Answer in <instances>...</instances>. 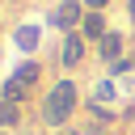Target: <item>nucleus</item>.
<instances>
[{
    "label": "nucleus",
    "mask_w": 135,
    "mask_h": 135,
    "mask_svg": "<svg viewBox=\"0 0 135 135\" xmlns=\"http://www.w3.org/2000/svg\"><path fill=\"white\" fill-rule=\"evenodd\" d=\"M72 110H76V84H72V80H59V84L51 89L46 105H42V118H46L51 127H63Z\"/></svg>",
    "instance_id": "obj_1"
},
{
    "label": "nucleus",
    "mask_w": 135,
    "mask_h": 135,
    "mask_svg": "<svg viewBox=\"0 0 135 135\" xmlns=\"http://www.w3.org/2000/svg\"><path fill=\"white\" fill-rule=\"evenodd\" d=\"M34 84H38V63H21V68L4 80V101H25Z\"/></svg>",
    "instance_id": "obj_2"
},
{
    "label": "nucleus",
    "mask_w": 135,
    "mask_h": 135,
    "mask_svg": "<svg viewBox=\"0 0 135 135\" xmlns=\"http://www.w3.org/2000/svg\"><path fill=\"white\" fill-rule=\"evenodd\" d=\"M76 21H80V4H76V0H63V4L55 8V25H63V30H72Z\"/></svg>",
    "instance_id": "obj_3"
},
{
    "label": "nucleus",
    "mask_w": 135,
    "mask_h": 135,
    "mask_svg": "<svg viewBox=\"0 0 135 135\" xmlns=\"http://www.w3.org/2000/svg\"><path fill=\"white\" fill-rule=\"evenodd\" d=\"M59 55H63V63H68V68H72V63H80V55H84V38H80V34H68Z\"/></svg>",
    "instance_id": "obj_4"
},
{
    "label": "nucleus",
    "mask_w": 135,
    "mask_h": 135,
    "mask_svg": "<svg viewBox=\"0 0 135 135\" xmlns=\"http://www.w3.org/2000/svg\"><path fill=\"white\" fill-rule=\"evenodd\" d=\"M80 30H84V38H105V21H101V13H89L84 21H80Z\"/></svg>",
    "instance_id": "obj_5"
},
{
    "label": "nucleus",
    "mask_w": 135,
    "mask_h": 135,
    "mask_svg": "<svg viewBox=\"0 0 135 135\" xmlns=\"http://www.w3.org/2000/svg\"><path fill=\"white\" fill-rule=\"evenodd\" d=\"M97 46H101V59H110V63H118V51H122V38H118V34H105V38H101Z\"/></svg>",
    "instance_id": "obj_6"
},
{
    "label": "nucleus",
    "mask_w": 135,
    "mask_h": 135,
    "mask_svg": "<svg viewBox=\"0 0 135 135\" xmlns=\"http://www.w3.org/2000/svg\"><path fill=\"white\" fill-rule=\"evenodd\" d=\"M17 46H25V51L38 46V30H34V25H21V30H17Z\"/></svg>",
    "instance_id": "obj_7"
},
{
    "label": "nucleus",
    "mask_w": 135,
    "mask_h": 135,
    "mask_svg": "<svg viewBox=\"0 0 135 135\" xmlns=\"http://www.w3.org/2000/svg\"><path fill=\"white\" fill-rule=\"evenodd\" d=\"M17 122V101H0V127H13Z\"/></svg>",
    "instance_id": "obj_8"
},
{
    "label": "nucleus",
    "mask_w": 135,
    "mask_h": 135,
    "mask_svg": "<svg viewBox=\"0 0 135 135\" xmlns=\"http://www.w3.org/2000/svg\"><path fill=\"white\" fill-rule=\"evenodd\" d=\"M84 4H89V8H93V13H97V8H105V4H110V0H84Z\"/></svg>",
    "instance_id": "obj_9"
},
{
    "label": "nucleus",
    "mask_w": 135,
    "mask_h": 135,
    "mask_svg": "<svg viewBox=\"0 0 135 135\" xmlns=\"http://www.w3.org/2000/svg\"><path fill=\"white\" fill-rule=\"evenodd\" d=\"M127 8H131V17H135V0H127Z\"/></svg>",
    "instance_id": "obj_10"
},
{
    "label": "nucleus",
    "mask_w": 135,
    "mask_h": 135,
    "mask_svg": "<svg viewBox=\"0 0 135 135\" xmlns=\"http://www.w3.org/2000/svg\"><path fill=\"white\" fill-rule=\"evenodd\" d=\"M0 135H4V131H0Z\"/></svg>",
    "instance_id": "obj_11"
}]
</instances>
